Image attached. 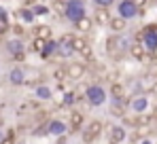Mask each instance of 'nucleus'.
Masks as SVG:
<instances>
[{"label":"nucleus","instance_id":"f257e3e1","mask_svg":"<svg viewBox=\"0 0 157 144\" xmlns=\"http://www.w3.org/2000/svg\"><path fill=\"white\" fill-rule=\"evenodd\" d=\"M66 17H68L72 24H77L78 19L87 17L85 6H83V0H68V2H66Z\"/></svg>","mask_w":157,"mask_h":144},{"label":"nucleus","instance_id":"f03ea898","mask_svg":"<svg viewBox=\"0 0 157 144\" xmlns=\"http://www.w3.org/2000/svg\"><path fill=\"white\" fill-rule=\"evenodd\" d=\"M85 96H87V102L91 106H102L106 102V91H104V87H100V85H89Z\"/></svg>","mask_w":157,"mask_h":144},{"label":"nucleus","instance_id":"7ed1b4c3","mask_svg":"<svg viewBox=\"0 0 157 144\" xmlns=\"http://www.w3.org/2000/svg\"><path fill=\"white\" fill-rule=\"evenodd\" d=\"M117 11H119V15H121L123 19H134L136 15H140V13H142V9H138L132 0H121V2H119V6H117Z\"/></svg>","mask_w":157,"mask_h":144},{"label":"nucleus","instance_id":"20e7f679","mask_svg":"<svg viewBox=\"0 0 157 144\" xmlns=\"http://www.w3.org/2000/svg\"><path fill=\"white\" fill-rule=\"evenodd\" d=\"M128 47H130V43H128L123 36H113V38H108V43H106V51L113 53V55H123V51Z\"/></svg>","mask_w":157,"mask_h":144},{"label":"nucleus","instance_id":"39448f33","mask_svg":"<svg viewBox=\"0 0 157 144\" xmlns=\"http://www.w3.org/2000/svg\"><path fill=\"white\" fill-rule=\"evenodd\" d=\"M72 53H75V47H72V36H70V34H64V36L57 40V55H59V57H64V59H68Z\"/></svg>","mask_w":157,"mask_h":144},{"label":"nucleus","instance_id":"423d86ee","mask_svg":"<svg viewBox=\"0 0 157 144\" xmlns=\"http://www.w3.org/2000/svg\"><path fill=\"white\" fill-rule=\"evenodd\" d=\"M142 43L149 51H153L157 47V25H147V30L142 34Z\"/></svg>","mask_w":157,"mask_h":144},{"label":"nucleus","instance_id":"0eeeda50","mask_svg":"<svg viewBox=\"0 0 157 144\" xmlns=\"http://www.w3.org/2000/svg\"><path fill=\"white\" fill-rule=\"evenodd\" d=\"M102 127H104V125H102L100 121H91V123H89V127H87V129H85V134H83V140H85V142H91V140H96V138L100 136Z\"/></svg>","mask_w":157,"mask_h":144},{"label":"nucleus","instance_id":"6e6552de","mask_svg":"<svg viewBox=\"0 0 157 144\" xmlns=\"http://www.w3.org/2000/svg\"><path fill=\"white\" fill-rule=\"evenodd\" d=\"M6 51H9L13 57L21 59V57H24V43H21V38H19V36H17V38H11V40L6 43Z\"/></svg>","mask_w":157,"mask_h":144},{"label":"nucleus","instance_id":"1a4fd4ad","mask_svg":"<svg viewBox=\"0 0 157 144\" xmlns=\"http://www.w3.org/2000/svg\"><path fill=\"white\" fill-rule=\"evenodd\" d=\"M72 47L77 53H81L83 57H89L91 55V47H89V43L85 40V38H81V36H72Z\"/></svg>","mask_w":157,"mask_h":144},{"label":"nucleus","instance_id":"9d476101","mask_svg":"<svg viewBox=\"0 0 157 144\" xmlns=\"http://www.w3.org/2000/svg\"><path fill=\"white\" fill-rule=\"evenodd\" d=\"M138 87H140V91H155V89H157V76H155V74H147V76H142L140 83H138Z\"/></svg>","mask_w":157,"mask_h":144},{"label":"nucleus","instance_id":"9b49d317","mask_svg":"<svg viewBox=\"0 0 157 144\" xmlns=\"http://www.w3.org/2000/svg\"><path fill=\"white\" fill-rule=\"evenodd\" d=\"M68 131V127H66V123H62V121H49L47 123V134H51V136H64Z\"/></svg>","mask_w":157,"mask_h":144},{"label":"nucleus","instance_id":"f8f14e48","mask_svg":"<svg viewBox=\"0 0 157 144\" xmlns=\"http://www.w3.org/2000/svg\"><path fill=\"white\" fill-rule=\"evenodd\" d=\"M9 83L11 85H24L26 83V72H24V68H13V70L9 72Z\"/></svg>","mask_w":157,"mask_h":144},{"label":"nucleus","instance_id":"ddd939ff","mask_svg":"<svg viewBox=\"0 0 157 144\" xmlns=\"http://www.w3.org/2000/svg\"><path fill=\"white\" fill-rule=\"evenodd\" d=\"M66 72H68V78H70V81H78V78H83V74H85V66H83V64H70V66L66 68Z\"/></svg>","mask_w":157,"mask_h":144},{"label":"nucleus","instance_id":"4468645a","mask_svg":"<svg viewBox=\"0 0 157 144\" xmlns=\"http://www.w3.org/2000/svg\"><path fill=\"white\" fill-rule=\"evenodd\" d=\"M147 106H149V102H147V97H144V96H138V97H134V100L130 102V108L136 112V115L144 112V110H147Z\"/></svg>","mask_w":157,"mask_h":144},{"label":"nucleus","instance_id":"2eb2a0df","mask_svg":"<svg viewBox=\"0 0 157 144\" xmlns=\"http://www.w3.org/2000/svg\"><path fill=\"white\" fill-rule=\"evenodd\" d=\"M125 140V129L121 127V125H115V127H110V142L113 144H119Z\"/></svg>","mask_w":157,"mask_h":144},{"label":"nucleus","instance_id":"dca6fc26","mask_svg":"<svg viewBox=\"0 0 157 144\" xmlns=\"http://www.w3.org/2000/svg\"><path fill=\"white\" fill-rule=\"evenodd\" d=\"M57 53V40H53V38H49L47 43H45V47H43V51H40V55L47 59V57H51V55H55Z\"/></svg>","mask_w":157,"mask_h":144},{"label":"nucleus","instance_id":"f3484780","mask_svg":"<svg viewBox=\"0 0 157 144\" xmlns=\"http://www.w3.org/2000/svg\"><path fill=\"white\" fill-rule=\"evenodd\" d=\"M125 21H128V19H123L121 15H117V17H113V19H110V24H108V25H110V30H113V32H117V34H119V32H123V30L128 28Z\"/></svg>","mask_w":157,"mask_h":144},{"label":"nucleus","instance_id":"a211bd4d","mask_svg":"<svg viewBox=\"0 0 157 144\" xmlns=\"http://www.w3.org/2000/svg\"><path fill=\"white\" fill-rule=\"evenodd\" d=\"M110 112L115 117H123L125 115V100H113V106H110Z\"/></svg>","mask_w":157,"mask_h":144},{"label":"nucleus","instance_id":"6ab92c4d","mask_svg":"<svg viewBox=\"0 0 157 144\" xmlns=\"http://www.w3.org/2000/svg\"><path fill=\"white\" fill-rule=\"evenodd\" d=\"M34 36H36V38H43V40H49L53 36V32H51L49 25H36V28H34Z\"/></svg>","mask_w":157,"mask_h":144},{"label":"nucleus","instance_id":"aec40b11","mask_svg":"<svg viewBox=\"0 0 157 144\" xmlns=\"http://www.w3.org/2000/svg\"><path fill=\"white\" fill-rule=\"evenodd\" d=\"M147 53V47H144V43H136V45H130V55L134 57V59H140L142 55Z\"/></svg>","mask_w":157,"mask_h":144},{"label":"nucleus","instance_id":"412c9836","mask_svg":"<svg viewBox=\"0 0 157 144\" xmlns=\"http://www.w3.org/2000/svg\"><path fill=\"white\" fill-rule=\"evenodd\" d=\"M96 24H98V25L110 24V17H108V11H106V9H102V6H98V11H96Z\"/></svg>","mask_w":157,"mask_h":144},{"label":"nucleus","instance_id":"4be33fe9","mask_svg":"<svg viewBox=\"0 0 157 144\" xmlns=\"http://www.w3.org/2000/svg\"><path fill=\"white\" fill-rule=\"evenodd\" d=\"M81 125H83V112H77V110L70 112V131L72 129H78Z\"/></svg>","mask_w":157,"mask_h":144},{"label":"nucleus","instance_id":"5701e85b","mask_svg":"<svg viewBox=\"0 0 157 144\" xmlns=\"http://www.w3.org/2000/svg\"><path fill=\"white\" fill-rule=\"evenodd\" d=\"M51 96H53V91L49 87H45V85L36 87V97H38V100H51Z\"/></svg>","mask_w":157,"mask_h":144},{"label":"nucleus","instance_id":"b1692460","mask_svg":"<svg viewBox=\"0 0 157 144\" xmlns=\"http://www.w3.org/2000/svg\"><path fill=\"white\" fill-rule=\"evenodd\" d=\"M110 96H113V100H121V97H123V87H121L119 83H115V85L110 87Z\"/></svg>","mask_w":157,"mask_h":144},{"label":"nucleus","instance_id":"393cba45","mask_svg":"<svg viewBox=\"0 0 157 144\" xmlns=\"http://www.w3.org/2000/svg\"><path fill=\"white\" fill-rule=\"evenodd\" d=\"M81 30V32H87V30H91V19H87V17H83V19H78L77 24H75Z\"/></svg>","mask_w":157,"mask_h":144},{"label":"nucleus","instance_id":"a878e982","mask_svg":"<svg viewBox=\"0 0 157 144\" xmlns=\"http://www.w3.org/2000/svg\"><path fill=\"white\" fill-rule=\"evenodd\" d=\"M77 102V93L75 91H66L64 97H62V104H66V106H70V104H75Z\"/></svg>","mask_w":157,"mask_h":144},{"label":"nucleus","instance_id":"bb28decb","mask_svg":"<svg viewBox=\"0 0 157 144\" xmlns=\"http://www.w3.org/2000/svg\"><path fill=\"white\" fill-rule=\"evenodd\" d=\"M19 15H21V19L28 21V24H30V21H34V17H36L32 9H21V13H19Z\"/></svg>","mask_w":157,"mask_h":144},{"label":"nucleus","instance_id":"cd10ccee","mask_svg":"<svg viewBox=\"0 0 157 144\" xmlns=\"http://www.w3.org/2000/svg\"><path fill=\"white\" fill-rule=\"evenodd\" d=\"M45 43H47V40H43V38H36V36H34V40H32V51L40 53L43 47H45Z\"/></svg>","mask_w":157,"mask_h":144},{"label":"nucleus","instance_id":"c85d7f7f","mask_svg":"<svg viewBox=\"0 0 157 144\" xmlns=\"http://www.w3.org/2000/svg\"><path fill=\"white\" fill-rule=\"evenodd\" d=\"M151 121H153V115L149 117V115H142V112H140V115H138V119H136V123H138L140 127H144V125H149Z\"/></svg>","mask_w":157,"mask_h":144},{"label":"nucleus","instance_id":"c756f323","mask_svg":"<svg viewBox=\"0 0 157 144\" xmlns=\"http://www.w3.org/2000/svg\"><path fill=\"white\" fill-rule=\"evenodd\" d=\"M32 11H34V15H49V9L45 4H34Z\"/></svg>","mask_w":157,"mask_h":144},{"label":"nucleus","instance_id":"7c9ffc66","mask_svg":"<svg viewBox=\"0 0 157 144\" xmlns=\"http://www.w3.org/2000/svg\"><path fill=\"white\" fill-rule=\"evenodd\" d=\"M153 59H155V57H153V51H147V53L140 57V62H142V64H151Z\"/></svg>","mask_w":157,"mask_h":144},{"label":"nucleus","instance_id":"2f4dec72","mask_svg":"<svg viewBox=\"0 0 157 144\" xmlns=\"http://www.w3.org/2000/svg\"><path fill=\"white\" fill-rule=\"evenodd\" d=\"M94 2H96V6H102V9H108V6H110V4H113L115 0H94Z\"/></svg>","mask_w":157,"mask_h":144},{"label":"nucleus","instance_id":"473e14b6","mask_svg":"<svg viewBox=\"0 0 157 144\" xmlns=\"http://www.w3.org/2000/svg\"><path fill=\"white\" fill-rule=\"evenodd\" d=\"M55 78H57V81H66V78H68V72L66 70H55Z\"/></svg>","mask_w":157,"mask_h":144},{"label":"nucleus","instance_id":"72a5a7b5","mask_svg":"<svg viewBox=\"0 0 157 144\" xmlns=\"http://www.w3.org/2000/svg\"><path fill=\"white\" fill-rule=\"evenodd\" d=\"M6 28H9V24H6V17H0V34H2V32H6Z\"/></svg>","mask_w":157,"mask_h":144},{"label":"nucleus","instance_id":"f704fd0d","mask_svg":"<svg viewBox=\"0 0 157 144\" xmlns=\"http://www.w3.org/2000/svg\"><path fill=\"white\" fill-rule=\"evenodd\" d=\"M132 2H134L138 9H144V6H147V0H132Z\"/></svg>","mask_w":157,"mask_h":144},{"label":"nucleus","instance_id":"c9c22d12","mask_svg":"<svg viewBox=\"0 0 157 144\" xmlns=\"http://www.w3.org/2000/svg\"><path fill=\"white\" fill-rule=\"evenodd\" d=\"M6 136H9V131H4V129H0V144L6 140Z\"/></svg>","mask_w":157,"mask_h":144},{"label":"nucleus","instance_id":"e433bc0d","mask_svg":"<svg viewBox=\"0 0 157 144\" xmlns=\"http://www.w3.org/2000/svg\"><path fill=\"white\" fill-rule=\"evenodd\" d=\"M15 34H17V36H21V34H24V30H21V25H15Z\"/></svg>","mask_w":157,"mask_h":144},{"label":"nucleus","instance_id":"4c0bfd02","mask_svg":"<svg viewBox=\"0 0 157 144\" xmlns=\"http://www.w3.org/2000/svg\"><path fill=\"white\" fill-rule=\"evenodd\" d=\"M153 119H157V104H155V108H153Z\"/></svg>","mask_w":157,"mask_h":144},{"label":"nucleus","instance_id":"58836bf2","mask_svg":"<svg viewBox=\"0 0 157 144\" xmlns=\"http://www.w3.org/2000/svg\"><path fill=\"white\" fill-rule=\"evenodd\" d=\"M153 57H155V62H157V47L153 49Z\"/></svg>","mask_w":157,"mask_h":144},{"label":"nucleus","instance_id":"ea45409f","mask_svg":"<svg viewBox=\"0 0 157 144\" xmlns=\"http://www.w3.org/2000/svg\"><path fill=\"white\" fill-rule=\"evenodd\" d=\"M140 144H153V142H151V140H142Z\"/></svg>","mask_w":157,"mask_h":144},{"label":"nucleus","instance_id":"a19ab883","mask_svg":"<svg viewBox=\"0 0 157 144\" xmlns=\"http://www.w3.org/2000/svg\"><path fill=\"white\" fill-rule=\"evenodd\" d=\"M59 2H68V0H59Z\"/></svg>","mask_w":157,"mask_h":144},{"label":"nucleus","instance_id":"79ce46f5","mask_svg":"<svg viewBox=\"0 0 157 144\" xmlns=\"http://www.w3.org/2000/svg\"><path fill=\"white\" fill-rule=\"evenodd\" d=\"M17 144H24V142H17Z\"/></svg>","mask_w":157,"mask_h":144}]
</instances>
